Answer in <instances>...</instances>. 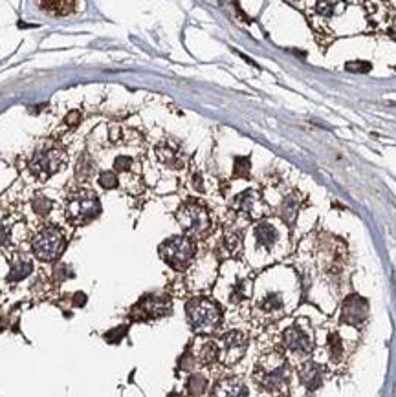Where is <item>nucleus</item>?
Returning <instances> with one entry per match:
<instances>
[{"mask_svg":"<svg viewBox=\"0 0 396 397\" xmlns=\"http://www.w3.org/2000/svg\"><path fill=\"white\" fill-rule=\"evenodd\" d=\"M301 300V282L290 267H272L253 280L250 313L257 322L270 324L294 313Z\"/></svg>","mask_w":396,"mask_h":397,"instance_id":"f257e3e1","label":"nucleus"},{"mask_svg":"<svg viewBox=\"0 0 396 397\" xmlns=\"http://www.w3.org/2000/svg\"><path fill=\"white\" fill-rule=\"evenodd\" d=\"M290 251V229L279 216H263L253 222L244 236V256L248 266L255 271H263Z\"/></svg>","mask_w":396,"mask_h":397,"instance_id":"f03ea898","label":"nucleus"},{"mask_svg":"<svg viewBox=\"0 0 396 397\" xmlns=\"http://www.w3.org/2000/svg\"><path fill=\"white\" fill-rule=\"evenodd\" d=\"M213 293L214 299L230 308H242L252 302L253 278L250 275V266L236 258L226 260L219 267Z\"/></svg>","mask_w":396,"mask_h":397,"instance_id":"7ed1b4c3","label":"nucleus"},{"mask_svg":"<svg viewBox=\"0 0 396 397\" xmlns=\"http://www.w3.org/2000/svg\"><path fill=\"white\" fill-rule=\"evenodd\" d=\"M296 366L292 365L280 348L264 352L253 366V381L263 392L272 396L290 394Z\"/></svg>","mask_w":396,"mask_h":397,"instance_id":"20e7f679","label":"nucleus"},{"mask_svg":"<svg viewBox=\"0 0 396 397\" xmlns=\"http://www.w3.org/2000/svg\"><path fill=\"white\" fill-rule=\"evenodd\" d=\"M280 352L290 359L294 366L310 359L316 352V333L307 317H297L296 321L280 332Z\"/></svg>","mask_w":396,"mask_h":397,"instance_id":"39448f33","label":"nucleus"},{"mask_svg":"<svg viewBox=\"0 0 396 397\" xmlns=\"http://www.w3.org/2000/svg\"><path fill=\"white\" fill-rule=\"evenodd\" d=\"M351 328V324L345 322V330H340V324H332L327 330L323 328V341H321V354L323 359H318L319 363H323L329 370L338 372L340 374L345 368L346 361L351 357L356 346V339L346 337V330Z\"/></svg>","mask_w":396,"mask_h":397,"instance_id":"423d86ee","label":"nucleus"},{"mask_svg":"<svg viewBox=\"0 0 396 397\" xmlns=\"http://www.w3.org/2000/svg\"><path fill=\"white\" fill-rule=\"evenodd\" d=\"M186 317L192 332L200 335H211L222 324V308L219 300L208 297H197L186 304Z\"/></svg>","mask_w":396,"mask_h":397,"instance_id":"0eeeda50","label":"nucleus"},{"mask_svg":"<svg viewBox=\"0 0 396 397\" xmlns=\"http://www.w3.org/2000/svg\"><path fill=\"white\" fill-rule=\"evenodd\" d=\"M66 161L65 148L55 141L41 143L32 156L28 158V172L38 181H46L48 178L60 170Z\"/></svg>","mask_w":396,"mask_h":397,"instance_id":"6e6552de","label":"nucleus"},{"mask_svg":"<svg viewBox=\"0 0 396 397\" xmlns=\"http://www.w3.org/2000/svg\"><path fill=\"white\" fill-rule=\"evenodd\" d=\"M176 222L184 233L192 238H206L213 231V216L206 203L200 200H187L176 211Z\"/></svg>","mask_w":396,"mask_h":397,"instance_id":"1a4fd4ad","label":"nucleus"},{"mask_svg":"<svg viewBox=\"0 0 396 397\" xmlns=\"http://www.w3.org/2000/svg\"><path fill=\"white\" fill-rule=\"evenodd\" d=\"M160 258L175 271H187L197 258V244L189 234L170 236L158 247Z\"/></svg>","mask_w":396,"mask_h":397,"instance_id":"9d476101","label":"nucleus"},{"mask_svg":"<svg viewBox=\"0 0 396 397\" xmlns=\"http://www.w3.org/2000/svg\"><path fill=\"white\" fill-rule=\"evenodd\" d=\"M65 212L68 222L77 225V227L87 225L92 220H96L101 212L98 194L90 189H76L72 194H68Z\"/></svg>","mask_w":396,"mask_h":397,"instance_id":"9b49d317","label":"nucleus"},{"mask_svg":"<svg viewBox=\"0 0 396 397\" xmlns=\"http://www.w3.org/2000/svg\"><path fill=\"white\" fill-rule=\"evenodd\" d=\"M231 214L235 216V225L257 222L263 216H268L270 205L257 191L248 189V191L241 192L239 196H235V200L231 201Z\"/></svg>","mask_w":396,"mask_h":397,"instance_id":"f8f14e48","label":"nucleus"},{"mask_svg":"<svg viewBox=\"0 0 396 397\" xmlns=\"http://www.w3.org/2000/svg\"><path fill=\"white\" fill-rule=\"evenodd\" d=\"M66 247V238L63 231L55 225H44L33 234L32 249L38 260L52 262L57 260Z\"/></svg>","mask_w":396,"mask_h":397,"instance_id":"ddd939ff","label":"nucleus"},{"mask_svg":"<svg viewBox=\"0 0 396 397\" xmlns=\"http://www.w3.org/2000/svg\"><path fill=\"white\" fill-rule=\"evenodd\" d=\"M219 344V365L233 366L246 355L248 335L242 330H230L217 341Z\"/></svg>","mask_w":396,"mask_h":397,"instance_id":"4468645a","label":"nucleus"},{"mask_svg":"<svg viewBox=\"0 0 396 397\" xmlns=\"http://www.w3.org/2000/svg\"><path fill=\"white\" fill-rule=\"evenodd\" d=\"M219 262L213 255H204L202 258H195L192 266L187 269L189 273V284L192 289L209 288L214 284L217 275H219Z\"/></svg>","mask_w":396,"mask_h":397,"instance_id":"2eb2a0df","label":"nucleus"},{"mask_svg":"<svg viewBox=\"0 0 396 397\" xmlns=\"http://www.w3.org/2000/svg\"><path fill=\"white\" fill-rule=\"evenodd\" d=\"M173 310L169 297L165 295H148L142 299L134 308H132L131 315L136 321H151V319H160V317H167Z\"/></svg>","mask_w":396,"mask_h":397,"instance_id":"dca6fc26","label":"nucleus"},{"mask_svg":"<svg viewBox=\"0 0 396 397\" xmlns=\"http://www.w3.org/2000/svg\"><path fill=\"white\" fill-rule=\"evenodd\" d=\"M297 376H299V381L302 383V387L307 390H318V388L323 387L324 379H327V372L329 368L319 363L318 359H307L305 363L296 366Z\"/></svg>","mask_w":396,"mask_h":397,"instance_id":"f3484780","label":"nucleus"},{"mask_svg":"<svg viewBox=\"0 0 396 397\" xmlns=\"http://www.w3.org/2000/svg\"><path fill=\"white\" fill-rule=\"evenodd\" d=\"M367 315H368L367 302L363 299H360V297H356V295H352V297H349V299L343 302V306H341L340 321L346 322V324H351V326L360 330V328L363 326V322L367 321Z\"/></svg>","mask_w":396,"mask_h":397,"instance_id":"a211bd4d","label":"nucleus"},{"mask_svg":"<svg viewBox=\"0 0 396 397\" xmlns=\"http://www.w3.org/2000/svg\"><path fill=\"white\" fill-rule=\"evenodd\" d=\"M301 203L302 196L296 189H286V191L280 192L279 201H277V205H275V212H277V216H279L283 222L290 225L297 218V212L301 209Z\"/></svg>","mask_w":396,"mask_h":397,"instance_id":"6ab92c4d","label":"nucleus"},{"mask_svg":"<svg viewBox=\"0 0 396 397\" xmlns=\"http://www.w3.org/2000/svg\"><path fill=\"white\" fill-rule=\"evenodd\" d=\"M191 352L198 365L208 366V368L219 365V344L213 339H198Z\"/></svg>","mask_w":396,"mask_h":397,"instance_id":"aec40b11","label":"nucleus"},{"mask_svg":"<svg viewBox=\"0 0 396 397\" xmlns=\"http://www.w3.org/2000/svg\"><path fill=\"white\" fill-rule=\"evenodd\" d=\"M156 158L162 165L169 167L173 170H178L184 167V154L180 152V148L176 147L175 143L170 141H162L156 147Z\"/></svg>","mask_w":396,"mask_h":397,"instance_id":"412c9836","label":"nucleus"},{"mask_svg":"<svg viewBox=\"0 0 396 397\" xmlns=\"http://www.w3.org/2000/svg\"><path fill=\"white\" fill-rule=\"evenodd\" d=\"M211 394L213 396H248L250 392H248L246 383L242 379L235 376H226L214 383Z\"/></svg>","mask_w":396,"mask_h":397,"instance_id":"4be33fe9","label":"nucleus"},{"mask_svg":"<svg viewBox=\"0 0 396 397\" xmlns=\"http://www.w3.org/2000/svg\"><path fill=\"white\" fill-rule=\"evenodd\" d=\"M32 271H33V262L30 260L28 256L24 255L15 256L13 262H11V271L8 280H10V282H21V280H24L26 277H30V273Z\"/></svg>","mask_w":396,"mask_h":397,"instance_id":"5701e85b","label":"nucleus"},{"mask_svg":"<svg viewBox=\"0 0 396 397\" xmlns=\"http://www.w3.org/2000/svg\"><path fill=\"white\" fill-rule=\"evenodd\" d=\"M187 394H192V396H202V394L208 392L209 388V379L206 377V374H189L186 381Z\"/></svg>","mask_w":396,"mask_h":397,"instance_id":"b1692460","label":"nucleus"},{"mask_svg":"<svg viewBox=\"0 0 396 397\" xmlns=\"http://www.w3.org/2000/svg\"><path fill=\"white\" fill-rule=\"evenodd\" d=\"M94 172H96V165H94L92 158L88 154H82L76 165V180L81 181V183H87L94 176Z\"/></svg>","mask_w":396,"mask_h":397,"instance_id":"393cba45","label":"nucleus"},{"mask_svg":"<svg viewBox=\"0 0 396 397\" xmlns=\"http://www.w3.org/2000/svg\"><path fill=\"white\" fill-rule=\"evenodd\" d=\"M37 4L54 15H66L74 8V0H37Z\"/></svg>","mask_w":396,"mask_h":397,"instance_id":"a878e982","label":"nucleus"},{"mask_svg":"<svg viewBox=\"0 0 396 397\" xmlns=\"http://www.w3.org/2000/svg\"><path fill=\"white\" fill-rule=\"evenodd\" d=\"M30 207H32V211L37 214V216L44 218L48 216L52 209H54V201L50 200V198L43 196V194H37V196H33L32 201H30Z\"/></svg>","mask_w":396,"mask_h":397,"instance_id":"bb28decb","label":"nucleus"},{"mask_svg":"<svg viewBox=\"0 0 396 397\" xmlns=\"http://www.w3.org/2000/svg\"><path fill=\"white\" fill-rule=\"evenodd\" d=\"M136 161L131 158V156H118L114 159V170L118 174H129V172H138Z\"/></svg>","mask_w":396,"mask_h":397,"instance_id":"cd10ccee","label":"nucleus"},{"mask_svg":"<svg viewBox=\"0 0 396 397\" xmlns=\"http://www.w3.org/2000/svg\"><path fill=\"white\" fill-rule=\"evenodd\" d=\"M121 181L120 178H118V172L116 170H104V172H101L99 174V185L103 187V189H116V187L120 185Z\"/></svg>","mask_w":396,"mask_h":397,"instance_id":"c85d7f7f","label":"nucleus"},{"mask_svg":"<svg viewBox=\"0 0 396 397\" xmlns=\"http://www.w3.org/2000/svg\"><path fill=\"white\" fill-rule=\"evenodd\" d=\"M250 159L248 158H235V170H233V176L235 178H248L250 176Z\"/></svg>","mask_w":396,"mask_h":397,"instance_id":"c756f323","label":"nucleus"},{"mask_svg":"<svg viewBox=\"0 0 396 397\" xmlns=\"http://www.w3.org/2000/svg\"><path fill=\"white\" fill-rule=\"evenodd\" d=\"M346 70L349 71H371V63H363V60H354V63H346Z\"/></svg>","mask_w":396,"mask_h":397,"instance_id":"7c9ffc66","label":"nucleus"},{"mask_svg":"<svg viewBox=\"0 0 396 397\" xmlns=\"http://www.w3.org/2000/svg\"><path fill=\"white\" fill-rule=\"evenodd\" d=\"M65 123H66V126H77L79 123H81V114L77 112V110H74V112H70V114L66 115V120H65Z\"/></svg>","mask_w":396,"mask_h":397,"instance_id":"2f4dec72","label":"nucleus"},{"mask_svg":"<svg viewBox=\"0 0 396 397\" xmlns=\"http://www.w3.org/2000/svg\"><path fill=\"white\" fill-rule=\"evenodd\" d=\"M10 236H11L10 229L6 227L4 223L0 222V245H8V244H10Z\"/></svg>","mask_w":396,"mask_h":397,"instance_id":"473e14b6","label":"nucleus"},{"mask_svg":"<svg viewBox=\"0 0 396 397\" xmlns=\"http://www.w3.org/2000/svg\"><path fill=\"white\" fill-rule=\"evenodd\" d=\"M191 187L197 189V191H204V180L200 174H192L191 176Z\"/></svg>","mask_w":396,"mask_h":397,"instance_id":"72a5a7b5","label":"nucleus"}]
</instances>
